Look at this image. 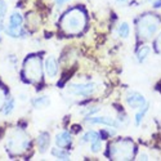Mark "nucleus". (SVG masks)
<instances>
[{
	"label": "nucleus",
	"mask_w": 161,
	"mask_h": 161,
	"mask_svg": "<svg viewBox=\"0 0 161 161\" xmlns=\"http://www.w3.org/2000/svg\"><path fill=\"white\" fill-rule=\"evenodd\" d=\"M161 19L158 16L153 14V13H146L143 14L139 21H138V35L139 37L148 40L156 35V32L160 29Z\"/></svg>",
	"instance_id": "7ed1b4c3"
},
{
	"label": "nucleus",
	"mask_w": 161,
	"mask_h": 161,
	"mask_svg": "<svg viewBox=\"0 0 161 161\" xmlns=\"http://www.w3.org/2000/svg\"><path fill=\"white\" fill-rule=\"evenodd\" d=\"M52 155L54 157L61 158V160H67L70 157V153L67 151H64V150H62V147H59V148H53L52 150Z\"/></svg>",
	"instance_id": "aec40b11"
},
{
	"label": "nucleus",
	"mask_w": 161,
	"mask_h": 161,
	"mask_svg": "<svg viewBox=\"0 0 161 161\" xmlns=\"http://www.w3.org/2000/svg\"><path fill=\"white\" fill-rule=\"evenodd\" d=\"M50 104V98L47 96H42V97H37L32 101V106L35 108H43V107H47Z\"/></svg>",
	"instance_id": "2eb2a0df"
},
{
	"label": "nucleus",
	"mask_w": 161,
	"mask_h": 161,
	"mask_svg": "<svg viewBox=\"0 0 161 161\" xmlns=\"http://www.w3.org/2000/svg\"><path fill=\"white\" fill-rule=\"evenodd\" d=\"M5 12H7L5 2H4V0H0V22H3V18H4Z\"/></svg>",
	"instance_id": "4be33fe9"
},
{
	"label": "nucleus",
	"mask_w": 161,
	"mask_h": 161,
	"mask_svg": "<svg viewBox=\"0 0 161 161\" xmlns=\"http://www.w3.org/2000/svg\"><path fill=\"white\" fill-rule=\"evenodd\" d=\"M115 2H116L117 5H124V4L128 3V0H115Z\"/></svg>",
	"instance_id": "c85d7f7f"
},
{
	"label": "nucleus",
	"mask_w": 161,
	"mask_h": 161,
	"mask_svg": "<svg viewBox=\"0 0 161 161\" xmlns=\"http://www.w3.org/2000/svg\"><path fill=\"white\" fill-rule=\"evenodd\" d=\"M25 77L31 83H39L43 77V64L39 57L31 56L25 61L23 64Z\"/></svg>",
	"instance_id": "39448f33"
},
{
	"label": "nucleus",
	"mask_w": 161,
	"mask_h": 161,
	"mask_svg": "<svg viewBox=\"0 0 161 161\" xmlns=\"http://www.w3.org/2000/svg\"><path fill=\"white\" fill-rule=\"evenodd\" d=\"M30 137L22 129H14L8 134L5 148L10 155H22L30 148Z\"/></svg>",
	"instance_id": "f03ea898"
},
{
	"label": "nucleus",
	"mask_w": 161,
	"mask_h": 161,
	"mask_svg": "<svg viewBox=\"0 0 161 161\" xmlns=\"http://www.w3.org/2000/svg\"><path fill=\"white\" fill-rule=\"evenodd\" d=\"M14 110V99L13 98H8L3 106V114L7 116V115H10L12 111Z\"/></svg>",
	"instance_id": "6ab92c4d"
},
{
	"label": "nucleus",
	"mask_w": 161,
	"mask_h": 161,
	"mask_svg": "<svg viewBox=\"0 0 161 161\" xmlns=\"http://www.w3.org/2000/svg\"><path fill=\"white\" fill-rule=\"evenodd\" d=\"M138 157H139V160H150V156L147 153H144V152H141Z\"/></svg>",
	"instance_id": "a878e982"
},
{
	"label": "nucleus",
	"mask_w": 161,
	"mask_h": 161,
	"mask_svg": "<svg viewBox=\"0 0 161 161\" xmlns=\"http://www.w3.org/2000/svg\"><path fill=\"white\" fill-rule=\"evenodd\" d=\"M71 142H72V138H71V134L69 131H61L56 136V144L58 147H62V148L70 146Z\"/></svg>",
	"instance_id": "9b49d317"
},
{
	"label": "nucleus",
	"mask_w": 161,
	"mask_h": 161,
	"mask_svg": "<svg viewBox=\"0 0 161 161\" xmlns=\"http://www.w3.org/2000/svg\"><path fill=\"white\" fill-rule=\"evenodd\" d=\"M155 45H156V50H157V53H158V54H161V32L158 34V36H157V39H156Z\"/></svg>",
	"instance_id": "393cba45"
},
{
	"label": "nucleus",
	"mask_w": 161,
	"mask_h": 161,
	"mask_svg": "<svg viewBox=\"0 0 161 161\" xmlns=\"http://www.w3.org/2000/svg\"><path fill=\"white\" fill-rule=\"evenodd\" d=\"M98 111H101V107H93V108H86V111H84V115H85V117H88V116H92V115L97 114Z\"/></svg>",
	"instance_id": "5701e85b"
},
{
	"label": "nucleus",
	"mask_w": 161,
	"mask_h": 161,
	"mask_svg": "<svg viewBox=\"0 0 161 161\" xmlns=\"http://www.w3.org/2000/svg\"><path fill=\"white\" fill-rule=\"evenodd\" d=\"M125 102L126 104L133 110H138L141 107H143L147 102H146V98L142 93L139 92H136V90H130L126 93L125 96Z\"/></svg>",
	"instance_id": "0eeeda50"
},
{
	"label": "nucleus",
	"mask_w": 161,
	"mask_h": 161,
	"mask_svg": "<svg viewBox=\"0 0 161 161\" xmlns=\"http://www.w3.org/2000/svg\"><path fill=\"white\" fill-rule=\"evenodd\" d=\"M136 152V146L130 139H119L108 146V156L112 160H130Z\"/></svg>",
	"instance_id": "20e7f679"
},
{
	"label": "nucleus",
	"mask_w": 161,
	"mask_h": 161,
	"mask_svg": "<svg viewBox=\"0 0 161 161\" xmlns=\"http://www.w3.org/2000/svg\"><path fill=\"white\" fill-rule=\"evenodd\" d=\"M44 70H45L47 76L50 77V79H53V77L57 76V74H58V63H57L56 58L53 57V56H49V57L45 59Z\"/></svg>",
	"instance_id": "1a4fd4ad"
},
{
	"label": "nucleus",
	"mask_w": 161,
	"mask_h": 161,
	"mask_svg": "<svg viewBox=\"0 0 161 161\" xmlns=\"http://www.w3.org/2000/svg\"><path fill=\"white\" fill-rule=\"evenodd\" d=\"M49 143H50V138H49V133L47 131H42L37 136V147H39V151L40 152H45L47 148L49 147Z\"/></svg>",
	"instance_id": "f8f14e48"
},
{
	"label": "nucleus",
	"mask_w": 161,
	"mask_h": 161,
	"mask_svg": "<svg viewBox=\"0 0 161 161\" xmlns=\"http://www.w3.org/2000/svg\"><path fill=\"white\" fill-rule=\"evenodd\" d=\"M85 121L89 123V124H102V125H107V126H114V128H119L121 126V123L120 121H116L112 117H108V116H88L85 117Z\"/></svg>",
	"instance_id": "6e6552de"
},
{
	"label": "nucleus",
	"mask_w": 161,
	"mask_h": 161,
	"mask_svg": "<svg viewBox=\"0 0 161 161\" xmlns=\"http://www.w3.org/2000/svg\"><path fill=\"white\" fill-rule=\"evenodd\" d=\"M152 7H153L155 9H158V8H161V0H155V2H153V4H152Z\"/></svg>",
	"instance_id": "bb28decb"
},
{
	"label": "nucleus",
	"mask_w": 161,
	"mask_h": 161,
	"mask_svg": "<svg viewBox=\"0 0 161 161\" xmlns=\"http://www.w3.org/2000/svg\"><path fill=\"white\" fill-rule=\"evenodd\" d=\"M101 148H102V142H101V139H98V141H96V142L90 143V150H92V152L97 153V152L101 151Z\"/></svg>",
	"instance_id": "412c9836"
},
{
	"label": "nucleus",
	"mask_w": 161,
	"mask_h": 161,
	"mask_svg": "<svg viewBox=\"0 0 161 161\" xmlns=\"http://www.w3.org/2000/svg\"><path fill=\"white\" fill-rule=\"evenodd\" d=\"M67 2H70V0H56V4L61 7V5H63L64 3H67Z\"/></svg>",
	"instance_id": "cd10ccee"
},
{
	"label": "nucleus",
	"mask_w": 161,
	"mask_h": 161,
	"mask_svg": "<svg viewBox=\"0 0 161 161\" xmlns=\"http://www.w3.org/2000/svg\"><path fill=\"white\" fill-rule=\"evenodd\" d=\"M5 34L12 39H21L26 36V31L22 29V26H12L9 25L5 29Z\"/></svg>",
	"instance_id": "9d476101"
},
{
	"label": "nucleus",
	"mask_w": 161,
	"mask_h": 161,
	"mask_svg": "<svg viewBox=\"0 0 161 161\" xmlns=\"http://www.w3.org/2000/svg\"><path fill=\"white\" fill-rule=\"evenodd\" d=\"M150 53H151V48H150L148 45L141 47V48L138 49V52H137V59H138V62H141V63L144 62L147 58H148Z\"/></svg>",
	"instance_id": "4468645a"
},
{
	"label": "nucleus",
	"mask_w": 161,
	"mask_h": 161,
	"mask_svg": "<svg viewBox=\"0 0 161 161\" xmlns=\"http://www.w3.org/2000/svg\"><path fill=\"white\" fill-rule=\"evenodd\" d=\"M98 90V84L96 83H80V84H71L67 88V92L74 96L80 97H89Z\"/></svg>",
	"instance_id": "423d86ee"
},
{
	"label": "nucleus",
	"mask_w": 161,
	"mask_h": 161,
	"mask_svg": "<svg viewBox=\"0 0 161 161\" xmlns=\"http://www.w3.org/2000/svg\"><path fill=\"white\" fill-rule=\"evenodd\" d=\"M5 101H7V97H5V93H4V90L0 88V110L3 108V106H4V103H5Z\"/></svg>",
	"instance_id": "b1692460"
},
{
	"label": "nucleus",
	"mask_w": 161,
	"mask_h": 161,
	"mask_svg": "<svg viewBox=\"0 0 161 161\" xmlns=\"http://www.w3.org/2000/svg\"><path fill=\"white\" fill-rule=\"evenodd\" d=\"M148 103H146L143 107H141V108H138V112H137V115H136V119H134V121H136V125L138 126V125H141V123H142V120L144 119V115L147 114V111H148Z\"/></svg>",
	"instance_id": "f3484780"
},
{
	"label": "nucleus",
	"mask_w": 161,
	"mask_h": 161,
	"mask_svg": "<svg viewBox=\"0 0 161 161\" xmlns=\"http://www.w3.org/2000/svg\"><path fill=\"white\" fill-rule=\"evenodd\" d=\"M86 23V16L80 8H72L64 13L61 19V29L67 35H77L80 34Z\"/></svg>",
	"instance_id": "f257e3e1"
},
{
	"label": "nucleus",
	"mask_w": 161,
	"mask_h": 161,
	"mask_svg": "<svg viewBox=\"0 0 161 161\" xmlns=\"http://www.w3.org/2000/svg\"><path fill=\"white\" fill-rule=\"evenodd\" d=\"M117 34H119V36L121 37V39L129 37V35H130V27H129V25L126 22L120 23L119 27H117Z\"/></svg>",
	"instance_id": "dca6fc26"
},
{
	"label": "nucleus",
	"mask_w": 161,
	"mask_h": 161,
	"mask_svg": "<svg viewBox=\"0 0 161 161\" xmlns=\"http://www.w3.org/2000/svg\"><path fill=\"white\" fill-rule=\"evenodd\" d=\"M22 23H23L22 14L18 13V12H13L10 14V17H9V25H12V26H22Z\"/></svg>",
	"instance_id": "a211bd4d"
},
{
	"label": "nucleus",
	"mask_w": 161,
	"mask_h": 161,
	"mask_svg": "<svg viewBox=\"0 0 161 161\" xmlns=\"http://www.w3.org/2000/svg\"><path fill=\"white\" fill-rule=\"evenodd\" d=\"M98 139H101L99 133H97L94 130H89L81 137V143H93V142H96Z\"/></svg>",
	"instance_id": "ddd939ff"
}]
</instances>
